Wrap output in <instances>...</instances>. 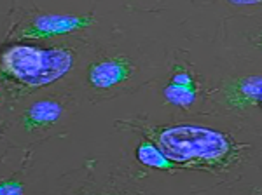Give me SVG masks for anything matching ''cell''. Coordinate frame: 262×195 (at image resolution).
<instances>
[{
    "mask_svg": "<svg viewBox=\"0 0 262 195\" xmlns=\"http://www.w3.org/2000/svg\"><path fill=\"white\" fill-rule=\"evenodd\" d=\"M163 155L177 167L198 171H222L238 155L236 143L219 131L203 126H150L145 129Z\"/></svg>",
    "mask_w": 262,
    "mask_h": 195,
    "instance_id": "6da1fadb",
    "label": "cell"
},
{
    "mask_svg": "<svg viewBox=\"0 0 262 195\" xmlns=\"http://www.w3.org/2000/svg\"><path fill=\"white\" fill-rule=\"evenodd\" d=\"M74 54L67 49H40L35 45H12L2 56L4 79L19 86L39 89L69 74Z\"/></svg>",
    "mask_w": 262,
    "mask_h": 195,
    "instance_id": "7a4b0ae2",
    "label": "cell"
},
{
    "mask_svg": "<svg viewBox=\"0 0 262 195\" xmlns=\"http://www.w3.org/2000/svg\"><path fill=\"white\" fill-rule=\"evenodd\" d=\"M93 25L90 16H65V14H39L25 23L19 30V39H51V37L67 35L77 30H84Z\"/></svg>",
    "mask_w": 262,
    "mask_h": 195,
    "instance_id": "3957f363",
    "label": "cell"
},
{
    "mask_svg": "<svg viewBox=\"0 0 262 195\" xmlns=\"http://www.w3.org/2000/svg\"><path fill=\"white\" fill-rule=\"evenodd\" d=\"M131 68L129 61L124 58H101L90 66L88 80L95 89H112L129 79Z\"/></svg>",
    "mask_w": 262,
    "mask_h": 195,
    "instance_id": "277c9868",
    "label": "cell"
},
{
    "mask_svg": "<svg viewBox=\"0 0 262 195\" xmlns=\"http://www.w3.org/2000/svg\"><path fill=\"white\" fill-rule=\"evenodd\" d=\"M61 112L63 107L60 101L53 100V98H46V100L35 101L28 107V110L21 117V124L28 131L42 129V127L54 124L61 117Z\"/></svg>",
    "mask_w": 262,
    "mask_h": 195,
    "instance_id": "5b68a950",
    "label": "cell"
},
{
    "mask_svg": "<svg viewBox=\"0 0 262 195\" xmlns=\"http://www.w3.org/2000/svg\"><path fill=\"white\" fill-rule=\"evenodd\" d=\"M164 96L171 105L177 107H191L196 101V84L192 75L187 70L179 68L170 80V84L164 89Z\"/></svg>",
    "mask_w": 262,
    "mask_h": 195,
    "instance_id": "8992f818",
    "label": "cell"
},
{
    "mask_svg": "<svg viewBox=\"0 0 262 195\" xmlns=\"http://www.w3.org/2000/svg\"><path fill=\"white\" fill-rule=\"evenodd\" d=\"M137 159L140 160L143 166L154 167V169H163V171H171L177 166L163 155V152L152 141H142L140 147L137 148Z\"/></svg>",
    "mask_w": 262,
    "mask_h": 195,
    "instance_id": "52a82bcc",
    "label": "cell"
},
{
    "mask_svg": "<svg viewBox=\"0 0 262 195\" xmlns=\"http://www.w3.org/2000/svg\"><path fill=\"white\" fill-rule=\"evenodd\" d=\"M234 101L242 105L262 103V79L260 77H248L234 86Z\"/></svg>",
    "mask_w": 262,
    "mask_h": 195,
    "instance_id": "ba28073f",
    "label": "cell"
},
{
    "mask_svg": "<svg viewBox=\"0 0 262 195\" xmlns=\"http://www.w3.org/2000/svg\"><path fill=\"white\" fill-rule=\"evenodd\" d=\"M23 193V186L18 181H4L2 186H0V195H21Z\"/></svg>",
    "mask_w": 262,
    "mask_h": 195,
    "instance_id": "9c48e42d",
    "label": "cell"
},
{
    "mask_svg": "<svg viewBox=\"0 0 262 195\" xmlns=\"http://www.w3.org/2000/svg\"><path fill=\"white\" fill-rule=\"evenodd\" d=\"M91 195H95V193H91Z\"/></svg>",
    "mask_w": 262,
    "mask_h": 195,
    "instance_id": "30bf717a",
    "label": "cell"
}]
</instances>
